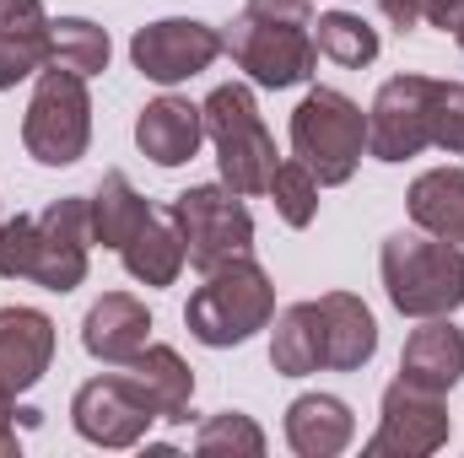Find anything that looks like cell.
<instances>
[{"label":"cell","mask_w":464,"mask_h":458,"mask_svg":"<svg viewBox=\"0 0 464 458\" xmlns=\"http://www.w3.org/2000/svg\"><path fill=\"white\" fill-rule=\"evenodd\" d=\"M87 248H92V200L65 195L38 216L0 222V275L38 281L44 291L65 297L87 281Z\"/></svg>","instance_id":"6da1fadb"},{"label":"cell","mask_w":464,"mask_h":458,"mask_svg":"<svg viewBox=\"0 0 464 458\" xmlns=\"http://www.w3.org/2000/svg\"><path fill=\"white\" fill-rule=\"evenodd\" d=\"M314 0H243L237 22L222 33V54L254 87H303L319 65L314 43Z\"/></svg>","instance_id":"7a4b0ae2"},{"label":"cell","mask_w":464,"mask_h":458,"mask_svg":"<svg viewBox=\"0 0 464 458\" xmlns=\"http://www.w3.org/2000/svg\"><path fill=\"white\" fill-rule=\"evenodd\" d=\"M383 291L405 319H449L464 308V248L432 232H394L378 253Z\"/></svg>","instance_id":"3957f363"},{"label":"cell","mask_w":464,"mask_h":458,"mask_svg":"<svg viewBox=\"0 0 464 458\" xmlns=\"http://www.w3.org/2000/svg\"><path fill=\"white\" fill-rule=\"evenodd\" d=\"M270 319H276V286H270L265 264H254L248 253L217 264L206 275V286L189 291V308H184L189 335L200 345H211V350L243 345L248 335H259Z\"/></svg>","instance_id":"277c9868"},{"label":"cell","mask_w":464,"mask_h":458,"mask_svg":"<svg viewBox=\"0 0 464 458\" xmlns=\"http://www.w3.org/2000/svg\"><path fill=\"white\" fill-rule=\"evenodd\" d=\"M200 109H206V135H211V146H217L222 184L237 189L243 200H248V195H265V189H270V173L281 167V157H276V135H270L265 119H259L254 87H248V81H227V87H217Z\"/></svg>","instance_id":"5b68a950"},{"label":"cell","mask_w":464,"mask_h":458,"mask_svg":"<svg viewBox=\"0 0 464 458\" xmlns=\"http://www.w3.org/2000/svg\"><path fill=\"white\" fill-rule=\"evenodd\" d=\"M367 151V114L362 103H351L335 87H314L297 109H292V157L324 184H351L356 162Z\"/></svg>","instance_id":"8992f818"},{"label":"cell","mask_w":464,"mask_h":458,"mask_svg":"<svg viewBox=\"0 0 464 458\" xmlns=\"http://www.w3.org/2000/svg\"><path fill=\"white\" fill-rule=\"evenodd\" d=\"M87 140H92L87 76L44 65L38 87H33V103L22 114V146H27V157L44 162V167H71V162L87 157Z\"/></svg>","instance_id":"52a82bcc"},{"label":"cell","mask_w":464,"mask_h":458,"mask_svg":"<svg viewBox=\"0 0 464 458\" xmlns=\"http://www.w3.org/2000/svg\"><path fill=\"white\" fill-rule=\"evenodd\" d=\"M168 211L184 232V259L200 275H211L217 264H227V259L254 248V216H248L243 195L227 189V184H195Z\"/></svg>","instance_id":"ba28073f"},{"label":"cell","mask_w":464,"mask_h":458,"mask_svg":"<svg viewBox=\"0 0 464 458\" xmlns=\"http://www.w3.org/2000/svg\"><path fill=\"white\" fill-rule=\"evenodd\" d=\"M151 421H157V410H151V399L130 383L124 367L87 377V383L76 388V399H71V426H76L92 448H114V453L119 448H135V443H146Z\"/></svg>","instance_id":"9c48e42d"},{"label":"cell","mask_w":464,"mask_h":458,"mask_svg":"<svg viewBox=\"0 0 464 458\" xmlns=\"http://www.w3.org/2000/svg\"><path fill=\"white\" fill-rule=\"evenodd\" d=\"M217 54H222V33L211 22H195V16H162V22L135 27V38H130L135 71L157 87H179V81L211 71Z\"/></svg>","instance_id":"30bf717a"},{"label":"cell","mask_w":464,"mask_h":458,"mask_svg":"<svg viewBox=\"0 0 464 458\" xmlns=\"http://www.w3.org/2000/svg\"><path fill=\"white\" fill-rule=\"evenodd\" d=\"M449 432H454V421H449L443 394L394 377L383 388V415H378V432L367 437V453L372 458H427L449 443Z\"/></svg>","instance_id":"8fae6325"},{"label":"cell","mask_w":464,"mask_h":458,"mask_svg":"<svg viewBox=\"0 0 464 458\" xmlns=\"http://www.w3.org/2000/svg\"><path fill=\"white\" fill-rule=\"evenodd\" d=\"M432 76H394L367 109V151L378 162H405L432 146Z\"/></svg>","instance_id":"7c38bea8"},{"label":"cell","mask_w":464,"mask_h":458,"mask_svg":"<svg viewBox=\"0 0 464 458\" xmlns=\"http://www.w3.org/2000/svg\"><path fill=\"white\" fill-rule=\"evenodd\" d=\"M54 361V319L38 308H0V388L27 394Z\"/></svg>","instance_id":"4fadbf2b"},{"label":"cell","mask_w":464,"mask_h":458,"mask_svg":"<svg viewBox=\"0 0 464 458\" xmlns=\"http://www.w3.org/2000/svg\"><path fill=\"white\" fill-rule=\"evenodd\" d=\"M206 140V109H195L189 98H157L135 119V146L140 157H151L157 167H184Z\"/></svg>","instance_id":"5bb4252c"},{"label":"cell","mask_w":464,"mask_h":458,"mask_svg":"<svg viewBox=\"0 0 464 458\" xmlns=\"http://www.w3.org/2000/svg\"><path fill=\"white\" fill-rule=\"evenodd\" d=\"M146 340H151V313H146V302L130 297V291L98 297V302L87 308V319H82V345H87V356H98V361H109V367H124Z\"/></svg>","instance_id":"9a60e30c"},{"label":"cell","mask_w":464,"mask_h":458,"mask_svg":"<svg viewBox=\"0 0 464 458\" xmlns=\"http://www.w3.org/2000/svg\"><path fill=\"white\" fill-rule=\"evenodd\" d=\"M400 377L416 388L449 394L464 377V329L454 319H421V329H411L400 350Z\"/></svg>","instance_id":"2e32d148"},{"label":"cell","mask_w":464,"mask_h":458,"mask_svg":"<svg viewBox=\"0 0 464 458\" xmlns=\"http://www.w3.org/2000/svg\"><path fill=\"white\" fill-rule=\"evenodd\" d=\"M124 372H130V383L151 399L157 421H173V426H184V421H189L195 372H189V361H184L173 345H151V340H146L130 361H124Z\"/></svg>","instance_id":"e0dca14e"},{"label":"cell","mask_w":464,"mask_h":458,"mask_svg":"<svg viewBox=\"0 0 464 458\" xmlns=\"http://www.w3.org/2000/svg\"><path fill=\"white\" fill-rule=\"evenodd\" d=\"M356 437V415L335 394H303L286 405V448L297 458H335Z\"/></svg>","instance_id":"ac0fdd59"},{"label":"cell","mask_w":464,"mask_h":458,"mask_svg":"<svg viewBox=\"0 0 464 458\" xmlns=\"http://www.w3.org/2000/svg\"><path fill=\"white\" fill-rule=\"evenodd\" d=\"M49 65V16L44 0H0V92Z\"/></svg>","instance_id":"d6986e66"},{"label":"cell","mask_w":464,"mask_h":458,"mask_svg":"<svg viewBox=\"0 0 464 458\" xmlns=\"http://www.w3.org/2000/svg\"><path fill=\"white\" fill-rule=\"evenodd\" d=\"M319 324H324V367L330 372H356L378 350V319L362 297L351 291H324L319 297Z\"/></svg>","instance_id":"ffe728a7"},{"label":"cell","mask_w":464,"mask_h":458,"mask_svg":"<svg viewBox=\"0 0 464 458\" xmlns=\"http://www.w3.org/2000/svg\"><path fill=\"white\" fill-rule=\"evenodd\" d=\"M119 259H124L130 281H140V286H173L179 270H184V232L173 222V211H151L135 227V237L119 248Z\"/></svg>","instance_id":"44dd1931"},{"label":"cell","mask_w":464,"mask_h":458,"mask_svg":"<svg viewBox=\"0 0 464 458\" xmlns=\"http://www.w3.org/2000/svg\"><path fill=\"white\" fill-rule=\"evenodd\" d=\"M405 211H411L416 232H432V237L464 248V167L421 173L411 184V195H405Z\"/></svg>","instance_id":"7402d4cb"},{"label":"cell","mask_w":464,"mask_h":458,"mask_svg":"<svg viewBox=\"0 0 464 458\" xmlns=\"http://www.w3.org/2000/svg\"><path fill=\"white\" fill-rule=\"evenodd\" d=\"M270 367L281 377H308L324 367V324H319V302H292L276 313V335H270Z\"/></svg>","instance_id":"603a6c76"},{"label":"cell","mask_w":464,"mask_h":458,"mask_svg":"<svg viewBox=\"0 0 464 458\" xmlns=\"http://www.w3.org/2000/svg\"><path fill=\"white\" fill-rule=\"evenodd\" d=\"M87 200H92V243H103V248H124L135 237V227L151 216V205L135 195V184L119 167H109L98 178V189Z\"/></svg>","instance_id":"cb8c5ba5"},{"label":"cell","mask_w":464,"mask_h":458,"mask_svg":"<svg viewBox=\"0 0 464 458\" xmlns=\"http://www.w3.org/2000/svg\"><path fill=\"white\" fill-rule=\"evenodd\" d=\"M109 33L87 16H60L49 22V65L76 71V76H103L109 71Z\"/></svg>","instance_id":"d4e9b609"},{"label":"cell","mask_w":464,"mask_h":458,"mask_svg":"<svg viewBox=\"0 0 464 458\" xmlns=\"http://www.w3.org/2000/svg\"><path fill=\"white\" fill-rule=\"evenodd\" d=\"M314 43H319L324 60H335V65H346V71H362V65L378 60V33H372L356 11H324L319 27H314Z\"/></svg>","instance_id":"484cf974"},{"label":"cell","mask_w":464,"mask_h":458,"mask_svg":"<svg viewBox=\"0 0 464 458\" xmlns=\"http://www.w3.org/2000/svg\"><path fill=\"white\" fill-rule=\"evenodd\" d=\"M319 189H324V184L292 157V162H281V167L270 173V189H265V195H270V205H276V216H281L286 227L303 232V227H314V216H319Z\"/></svg>","instance_id":"4316f807"},{"label":"cell","mask_w":464,"mask_h":458,"mask_svg":"<svg viewBox=\"0 0 464 458\" xmlns=\"http://www.w3.org/2000/svg\"><path fill=\"white\" fill-rule=\"evenodd\" d=\"M195 453L217 458V453H237V458H259L265 453V432L243 415V410H222L195 432Z\"/></svg>","instance_id":"83f0119b"},{"label":"cell","mask_w":464,"mask_h":458,"mask_svg":"<svg viewBox=\"0 0 464 458\" xmlns=\"http://www.w3.org/2000/svg\"><path fill=\"white\" fill-rule=\"evenodd\" d=\"M432 146L449 157H464V81L432 87Z\"/></svg>","instance_id":"f1b7e54d"},{"label":"cell","mask_w":464,"mask_h":458,"mask_svg":"<svg viewBox=\"0 0 464 458\" xmlns=\"http://www.w3.org/2000/svg\"><path fill=\"white\" fill-rule=\"evenodd\" d=\"M421 16H427L432 27H443V33H459L464 27V0H427Z\"/></svg>","instance_id":"f546056e"},{"label":"cell","mask_w":464,"mask_h":458,"mask_svg":"<svg viewBox=\"0 0 464 458\" xmlns=\"http://www.w3.org/2000/svg\"><path fill=\"white\" fill-rule=\"evenodd\" d=\"M421 5H427V0H378V11H383L400 33H411V27L421 22Z\"/></svg>","instance_id":"4dcf8cb0"},{"label":"cell","mask_w":464,"mask_h":458,"mask_svg":"<svg viewBox=\"0 0 464 458\" xmlns=\"http://www.w3.org/2000/svg\"><path fill=\"white\" fill-rule=\"evenodd\" d=\"M11 415H16V405H11V394L0 388V458L16 453V421H11Z\"/></svg>","instance_id":"1f68e13d"},{"label":"cell","mask_w":464,"mask_h":458,"mask_svg":"<svg viewBox=\"0 0 464 458\" xmlns=\"http://www.w3.org/2000/svg\"><path fill=\"white\" fill-rule=\"evenodd\" d=\"M454 43H459V49H464V27H459V33H454Z\"/></svg>","instance_id":"d6a6232c"}]
</instances>
